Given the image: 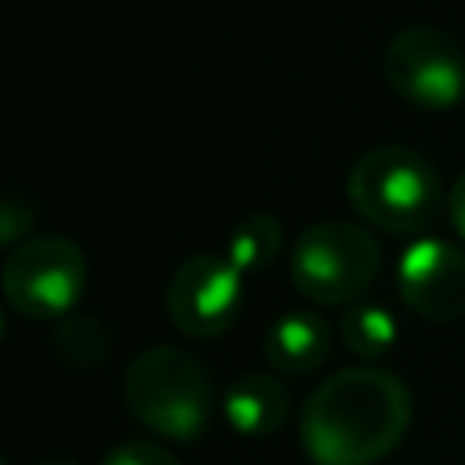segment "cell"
Wrapping results in <instances>:
<instances>
[{"instance_id":"1","label":"cell","mask_w":465,"mask_h":465,"mask_svg":"<svg viewBox=\"0 0 465 465\" xmlns=\"http://www.w3.org/2000/svg\"><path fill=\"white\" fill-rule=\"evenodd\" d=\"M411 389L378 363L327 374L305 400L298 440L312 465H378L411 429Z\"/></svg>"},{"instance_id":"2","label":"cell","mask_w":465,"mask_h":465,"mask_svg":"<svg viewBox=\"0 0 465 465\" xmlns=\"http://www.w3.org/2000/svg\"><path fill=\"white\" fill-rule=\"evenodd\" d=\"M345 196L367 225L389 236H418L440 214L443 185L425 153L411 145H378L352 160Z\"/></svg>"},{"instance_id":"3","label":"cell","mask_w":465,"mask_h":465,"mask_svg":"<svg viewBox=\"0 0 465 465\" xmlns=\"http://www.w3.org/2000/svg\"><path fill=\"white\" fill-rule=\"evenodd\" d=\"M127 411L163 440H196L211 425L214 381L207 367L178 345L134 352L120 378Z\"/></svg>"},{"instance_id":"4","label":"cell","mask_w":465,"mask_h":465,"mask_svg":"<svg viewBox=\"0 0 465 465\" xmlns=\"http://www.w3.org/2000/svg\"><path fill=\"white\" fill-rule=\"evenodd\" d=\"M381 269L378 240L349 218H323L298 232L291 247V287L309 305H352Z\"/></svg>"},{"instance_id":"5","label":"cell","mask_w":465,"mask_h":465,"mask_svg":"<svg viewBox=\"0 0 465 465\" xmlns=\"http://www.w3.org/2000/svg\"><path fill=\"white\" fill-rule=\"evenodd\" d=\"M87 254L65 236H29L7 251L0 287L11 312L25 320H65L87 291Z\"/></svg>"},{"instance_id":"6","label":"cell","mask_w":465,"mask_h":465,"mask_svg":"<svg viewBox=\"0 0 465 465\" xmlns=\"http://www.w3.org/2000/svg\"><path fill=\"white\" fill-rule=\"evenodd\" d=\"M381 76L389 91L425 113L454 109L465 102V51L436 25L400 29L381 54Z\"/></svg>"},{"instance_id":"7","label":"cell","mask_w":465,"mask_h":465,"mask_svg":"<svg viewBox=\"0 0 465 465\" xmlns=\"http://www.w3.org/2000/svg\"><path fill=\"white\" fill-rule=\"evenodd\" d=\"M243 272L214 251L189 254L163 287L167 320L189 338H222L243 305Z\"/></svg>"},{"instance_id":"8","label":"cell","mask_w":465,"mask_h":465,"mask_svg":"<svg viewBox=\"0 0 465 465\" xmlns=\"http://www.w3.org/2000/svg\"><path fill=\"white\" fill-rule=\"evenodd\" d=\"M396 291L403 305L429 323L465 316V251L450 240H414L396 262Z\"/></svg>"},{"instance_id":"9","label":"cell","mask_w":465,"mask_h":465,"mask_svg":"<svg viewBox=\"0 0 465 465\" xmlns=\"http://www.w3.org/2000/svg\"><path fill=\"white\" fill-rule=\"evenodd\" d=\"M331 341H334V331L316 309H287L269 323L262 352L276 374L302 378L327 363Z\"/></svg>"},{"instance_id":"10","label":"cell","mask_w":465,"mask_h":465,"mask_svg":"<svg viewBox=\"0 0 465 465\" xmlns=\"http://www.w3.org/2000/svg\"><path fill=\"white\" fill-rule=\"evenodd\" d=\"M222 414L240 436H272L291 418V392L272 371H243L225 385Z\"/></svg>"},{"instance_id":"11","label":"cell","mask_w":465,"mask_h":465,"mask_svg":"<svg viewBox=\"0 0 465 465\" xmlns=\"http://www.w3.org/2000/svg\"><path fill=\"white\" fill-rule=\"evenodd\" d=\"M338 334H341V345L363 360V363H381L396 338H400V327H396V316L381 305V302H352L341 309V320H338Z\"/></svg>"},{"instance_id":"12","label":"cell","mask_w":465,"mask_h":465,"mask_svg":"<svg viewBox=\"0 0 465 465\" xmlns=\"http://www.w3.org/2000/svg\"><path fill=\"white\" fill-rule=\"evenodd\" d=\"M283 251V225L276 214L265 211H251L243 214L225 240V258L243 272V276H258L265 272Z\"/></svg>"},{"instance_id":"13","label":"cell","mask_w":465,"mask_h":465,"mask_svg":"<svg viewBox=\"0 0 465 465\" xmlns=\"http://www.w3.org/2000/svg\"><path fill=\"white\" fill-rule=\"evenodd\" d=\"M54 352L65 367L73 371H94L102 367L105 352H109V334L105 323L91 312H69L65 320H58L54 327Z\"/></svg>"},{"instance_id":"14","label":"cell","mask_w":465,"mask_h":465,"mask_svg":"<svg viewBox=\"0 0 465 465\" xmlns=\"http://www.w3.org/2000/svg\"><path fill=\"white\" fill-rule=\"evenodd\" d=\"M102 465H182L163 443H153V440H127L120 447H113Z\"/></svg>"},{"instance_id":"15","label":"cell","mask_w":465,"mask_h":465,"mask_svg":"<svg viewBox=\"0 0 465 465\" xmlns=\"http://www.w3.org/2000/svg\"><path fill=\"white\" fill-rule=\"evenodd\" d=\"M36 211H33V203L29 200H22V196H7L4 203H0V240H4V247L11 251V247H18L22 243V236L33 229V218ZM29 240V236H25Z\"/></svg>"},{"instance_id":"16","label":"cell","mask_w":465,"mask_h":465,"mask_svg":"<svg viewBox=\"0 0 465 465\" xmlns=\"http://www.w3.org/2000/svg\"><path fill=\"white\" fill-rule=\"evenodd\" d=\"M447 218H450V225H454V232L465 240V171L458 174V182H454V189L447 193Z\"/></svg>"},{"instance_id":"17","label":"cell","mask_w":465,"mask_h":465,"mask_svg":"<svg viewBox=\"0 0 465 465\" xmlns=\"http://www.w3.org/2000/svg\"><path fill=\"white\" fill-rule=\"evenodd\" d=\"M33 465H80V461H73L69 454H44V458H36Z\"/></svg>"}]
</instances>
